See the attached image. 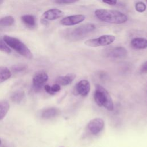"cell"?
Instances as JSON below:
<instances>
[{
	"instance_id": "1",
	"label": "cell",
	"mask_w": 147,
	"mask_h": 147,
	"mask_svg": "<svg viewBox=\"0 0 147 147\" xmlns=\"http://www.w3.org/2000/svg\"><path fill=\"white\" fill-rule=\"evenodd\" d=\"M96 26L94 24L86 23L71 29L64 30L61 34V36L67 40L76 41L93 32Z\"/></svg>"
},
{
	"instance_id": "2",
	"label": "cell",
	"mask_w": 147,
	"mask_h": 147,
	"mask_svg": "<svg viewBox=\"0 0 147 147\" xmlns=\"http://www.w3.org/2000/svg\"><path fill=\"white\" fill-rule=\"evenodd\" d=\"M95 15L100 21L110 24H122L127 21L126 15L115 10L96 9L95 11Z\"/></svg>"
},
{
	"instance_id": "3",
	"label": "cell",
	"mask_w": 147,
	"mask_h": 147,
	"mask_svg": "<svg viewBox=\"0 0 147 147\" xmlns=\"http://www.w3.org/2000/svg\"><path fill=\"white\" fill-rule=\"evenodd\" d=\"M94 98L99 106L104 107L109 111L114 110V104L111 97L108 91L102 86L96 84Z\"/></svg>"
},
{
	"instance_id": "4",
	"label": "cell",
	"mask_w": 147,
	"mask_h": 147,
	"mask_svg": "<svg viewBox=\"0 0 147 147\" xmlns=\"http://www.w3.org/2000/svg\"><path fill=\"white\" fill-rule=\"evenodd\" d=\"M3 38L9 47L13 49L21 56L28 59L33 58V54L30 49L19 39L7 35H5Z\"/></svg>"
},
{
	"instance_id": "5",
	"label": "cell",
	"mask_w": 147,
	"mask_h": 147,
	"mask_svg": "<svg viewBox=\"0 0 147 147\" xmlns=\"http://www.w3.org/2000/svg\"><path fill=\"white\" fill-rule=\"evenodd\" d=\"M115 40V37L113 35L105 34L95 38H91L86 40L84 44L88 47H98L102 46H106L112 44Z\"/></svg>"
},
{
	"instance_id": "6",
	"label": "cell",
	"mask_w": 147,
	"mask_h": 147,
	"mask_svg": "<svg viewBox=\"0 0 147 147\" xmlns=\"http://www.w3.org/2000/svg\"><path fill=\"white\" fill-rule=\"evenodd\" d=\"M48 79V76L45 71H39L37 72L33 78V85L34 91L36 92L40 91Z\"/></svg>"
},
{
	"instance_id": "7",
	"label": "cell",
	"mask_w": 147,
	"mask_h": 147,
	"mask_svg": "<svg viewBox=\"0 0 147 147\" xmlns=\"http://www.w3.org/2000/svg\"><path fill=\"white\" fill-rule=\"evenodd\" d=\"M90 91V84L87 80L83 79L78 82L73 90L75 95L86 96Z\"/></svg>"
},
{
	"instance_id": "8",
	"label": "cell",
	"mask_w": 147,
	"mask_h": 147,
	"mask_svg": "<svg viewBox=\"0 0 147 147\" xmlns=\"http://www.w3.org/2000/svg\"><path fill=\"white\" fill-rule=\"evenodd\" d=\"M104 126V121L100 118H95L88 122L87 128L91 134L96 135L103 129Z\"/></svg>"
},
{
	"instance_id": "9",
	"label": "cell",
	"mask_w": 147,
	"mask_h": 147,
	"mask_svg": "<svg viewBox=\"0 0 147 147\" xmlns=\"http://www.w3.org/2000/svg\"><path fill=\"white\" fill-rule=\"evenodd\" d=\"M85 18L86 16L83 14H75L63 18L60 23L64 26H72L82 22Z\"/></svg>"
},
{
	"instance_id": "10",
	"label": "cell",
	"mask_w": 147,
	"mask_h": 147,
	"mask_svg": "<svg viewBox=\"0 0 147 147\" xmlns=\"http://www.w3.org/2000/svg\"><path fill=\"white\" fill-rule=\"evenodd\" d=\"M106 54L109 57L113 58H123L127 56V51L125 47L118 46L109 49Z\"/></svg>"
},
{
	"instance_id": "11",
	"label": "cell",
	"mask_w": 147,
	"mask_h": 147,
	"mask_svg": "<svg viewBox=\"0 0 147 147\" xmlns=\"http://www.w3.org/2000/svg\"><path fill=\"white\" fill-rule=\"evenodd\" d=\"M64 16V12L60 9L53 8L45 11L42 16V18L47 21L55 20L62 17Z\"/></svg>"
},
{
	"instance_id": "12",
	"label": "cell",
	"mask_w": 147,
	"mask_h": 147,
	"mask_svg": "<svg viewBox=\"0 0 147 147\" xmlns=\"http://www.w3.org/2000/svg\"><path fill=\"white\" fill-rule=\"evenodd\" d=\"M59 113V110L56 107H48L41 110L40 113V117L42 119H50L53 118L58 115Z\"/></svg>"
},
{
	"instance_id": "13",
	"label": "cell",
	"mask_w": 147,
	"mask_h": 147,
	"mask_svg": "<svg viewBox=\"0 0 147 147\" xmlns=\"http://www.w3.org/2000/svg\"><path fill=\"white\" fill-rule=\"evenodd\" d=\"M130 45L136 49L147 48V39L143 37H136L130 41Z\"/></svg>"
},
{
	"instance_id": "14",
	"label": "cell",
	"mask_w": 147,
	"mask_h": 147,
	"mask_svg": "<svg viewBox=\"0 0 147 147\" xmlns=\"http://www.w3.org/2000/svg\"><path fill=\"white\" fill-rule=\"evenodd\" d=\"M76 78V75L74 73H69L64 76H59L56 79V83L62 85L66 86L71 84Z\"/></svg>"
},
{
	"instance_id": "15",
	"label": "cell",
	"mask_w": 147,
	"mask_h": 147,
	"mask_svg": "<svg viewBox=\"0 0 147 147\" xmlns=\"http://www.w3.org/2000/svg\"><path fill=\"white\" fill-rule=\"evenodd\" d=\"M25 94L22 90H17L13 92L10 95V99L14 103H20L25 98Z\"/></svg>"
},
{
	"instance_id": "16",
	"label": "cell",
	"mask_w": 147,
	"mask_h": 147,
	"mask_svg": "<svg viewBox=\"0 0 147 147\" xmlns=\"http://www.w3.org/2000/svg\"><path fill=\"white\" fill-rule=\"evenodd\" d=\"M10 107V105L7 100H0V120L3 119L7 114Z\"/></svg>"
},
{
	"instance_id": "17",
	"label": "cell",
	"mask_w": 147,
	"mask_h": 147,
	"mask_svg": "<svg viewBox=\"0 0 147 147\" xmlns=\"http://www.w3.org/2000/svg\"><path fill=\"white\" fill-rule=\"evenodd\" d=\"M22 21L28 26L33 27L36 25V18L31 14H25L21 17Z\"/></svg>"
},
{
	"instance_id": "18",
	"label": "cell",
	"mask_w": 147,
	"mask_h": 147,
	"mask_svg": "<svg viewBox=\"0 0 147 147\" xmlns=\"http://www.w3.org/2000/svg\"><path fill=\"white\" fill-rule=\"evenodd\" d=\"M11 76V72L7 67H0V83L9 79Z\"/></svg>"
},
{
	"instance_id": "19",
	"label": "cell",
	"mask_w": 147,
	"mask_h": 147,
	"mask_svg": "<svg viewBox=\"0 0 147 147\" xmlns=\"http://www.w3.org/2000/svg\"><path fill=\"white\" fill-rule=\"evenodd\" d=\"M14 22V18L11 16H7L0 18V28L12 25Z\"/></svg>"
},
{
	"instance_id": "20",
	"label": "cell",
	"mask_w": 147,
	"mask_h": 147,
	"mask_svg": "<svg viewBox=\"0 0 147 147\" xmlns=\"http://www.w3.org/2000/svg\"><path fill=\"white\" fill-rule=\"evenodd\" d=\"M0 51L6 53H10L11 52V49L9 47L5 42L3 38L0 37Z\"/></svg>"
},
{
	"instance_id": "21",
	"label": "cell",
	"mask_w": 147,
	"mask_h": 147,
	"mask_svg": "<svg viewBox=\"0 0 147 147\" xmlns=\"http://www.w3.org/2000/svg\"><path fill=\"white\" fill-rule=\"evenodd\" d=\"M146 5L142 2H137L135 5V9L139 13H143L146 10Z\"/></svg>"
},
{
	"instance_id": "22",
	"label": "cell",
	"mask_w": 147,
	"mask_h": 147,
	"mask_svg": "<svg viewBox=\"0 0 147 147\" xmlns=\"http://www.w3.org/2000/svg\"><path fill=\"white\" fill-rule=\"evenodd\" d=\"M26 68V65L25 64H16L12 67L11 69L14 72H22L24 70H25Z\"/></svg>"
},
{
	"instance_id": "23",
	"label": "cell",
	"mask_w": 147,
	"mask_h": 147,
	"mask_svg": "<svg viewBox=\"0 0 147 147\" xmlns=\"http://www.w3.org/2000/svg\"><path fill=\"white\" fill-rule=\"evenodd\" d=\"M79 0H55V2L60 5H67L71 4L78 2Z\"/></svg>"
},
{
	"instance_id": "24",
	"label": "cell",
	"mask_w": 147,
	"mask_h": 147,
	"mask_svg": "<svg viewBox=\"0 0 147 147\" xmlns=\"http://www.w3.org/2000/svg\"><path fill=\"white\" fill-rule=\"evenodd\" d=\"M51 91L53 94H55L57 92H59L61 89L60 85L57 83L54 84L52 86H51Z\"/></svg>"
},
{
	"instance_id": "25",
	"label": "cell",
	"mask_w": 147,
	"mask_h": 147,
	"mask_svg": "<svg viewBox=\"0 0 147 147\" xmlns=\"http://www.w3.org/2000/svg\"><path fill=\"white\" fill-rule=\"evenodd\" d=\"M140 72L141 73H147V61L144 62L141 66Z\"/></svg>"
},
{
	"instance_id": "26",
	"label": "cell",
	"mask_w": 147,
	"mask_h": 147,
	"mask_svg": "<svg viewBox=\"0 0 147 147\" xmlns=\"http://www.w3.org/2000/svg\"><path fill=\"white\" fill-rule=\"evenodd\" d=\"M102 2L108 4L109 5H115L117 2V0H102Z\"/></svg>"
},
{
	"instance_id": "27",
	"label": "cell",
	"mask_w": 147,
	"mask_h": 147,
	"mask_svg": "<svg viewBox=\"0 0 147 147\" xmlns=\"http://www.w3.org/2000/svg\"><path fill=\"white\" fill-rule=\"evenodd\" d=\"M44 88L45 90V91L49 94L50 95H54L53 94V92H52L51 91V86L48 84H45L44 86Z\"/></svg>"
},
{
	"instance_id": "28",
	"label": "cell",
	"mask_w": 147,
	"mask_h": 147,
	"mask_svg": "<svg viewBox=\"0 0 147 147\" xmlns=\"http://www.w3.org/2000/svg\"><path fill=\"white\" fill-rule=\"evenodd\" d=\"M3 0H0V5L2 4L3 3Z\"/></svg>"
},
{
	"instance_id": "29",
	"label": "cell",
	"mask_w": 147,
	"mask_h": 147,
	"mask_svg": "<svg viewBox=\"0 0 147 147\" xmlns=\"http://www.w3.org/2000/svg\"><path fill=\"white\" fill-rule=\"evenodd\" d=\"M1 144V139H0V144Z\"/></svg>"
},
{
	"instance_id": "30",
	"label": "cell",
	"mask_w": 147,
	"mask_h": 147,
	"mask_svg": "<svg viewBox=\"0 0 147 147\" xmlns=\"http://www.w3.org/2000/svg\"><path fill=\"white\" fill-rule=\"evenodd\" d=\"M145 1H146V3H147V0H145Z\"/></svg>"
},
{
	"instance_id": "31",
	"label": "cell",
	"mask_w": 147,
	"mask_h": 147,
	"mask_svg": "<svg viewBox=\"0 0 147 147\" xmlns=\"http://www.w3.org/2000/svg\"><path fill=\"white\" fill-rule=\"evenodd\" d=\"M61 147H63V146H61Z\"/></svg>"
}]
</instances>
